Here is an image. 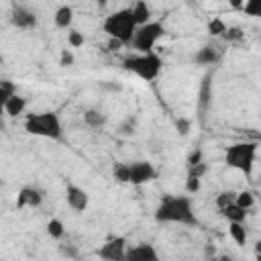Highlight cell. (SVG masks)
<instances>
[{"mask_svg": "<svg viewBox=\"0 0 261 261\" xmlns=\"http://www.w3.org/2000/svg\"><path fill=\"white\" fill-rule=\"evenodd\" d=\"M65 200H67V206L75 212H84L90 204V196L84 188L75 186V184H67L65 186Z\"/></svg>", "mask_w": 261, "mask_h": 261, "instance_id": "cell-9", "label": "cell"}, {"mask_svg": "<svg viewBox=\"0 0 261 261\" xmlns=\"http://www.w3.org/2000/svg\"><path fill=\"white\" fill-rule=\"evenodd\" d=\"M24 130L33 137L49 139V141H61L63 139V124L57 112L43 110V112H31L24 118Z\"/></svg>", "mask_w": 261, "mask_h": 261, "instance_id": "cell-3", "label": "cell"}, {"mask_svg": "<svg viewBox=\"0 0 261 261\" xmlns=\"http://www.w3.org/2000/svg\"><path fill=\"white\" fill-rule=\"evenodd\" d=\"M45 228H47V234H49L51 239H55V241H59V239L65 234V226H63V222H61L59 218H51Z\"/></svg>", "mask_w": 261, "mask_h": 261, "instance_id": "cell-21", "label": "cell"}, {"mask_svg": "<svg viewBox=\"0 0 261 261\" xmlns=\"http://www.w3.org/2000/svg\"><path fill=\"white\" fill-rule=\"evenodd\" d=\"M122 69L145 80V82H153L159 77V73L163 69V59L155 51L153 53H135L122 61Z\"/></svg>", "mask_w": 261, "mask_h": 261, "instance_id": "cell-4", "label": "cell"}, {"mask_svg": "<svg viewBox=\"0 0 261 261\" xmlns=\"http://www.w3.org/2000/svg\"><path fill=\"white\" fill-rule=\"evenodd\" d=\"M255 261H261V253H255Z\"/></svg>", "mask_w": 261, "mask_h": 261, "instance_id": "cell-36", "label": "cell"}, {"mask_svg": "<svg viewBox=\"0 0 261 261\" xmlns=\"http://www.w3.org/2000/svg\"><path fill=\"white\" fill-rule=\"evenodd\" d=\"M2 108H4V112L8 114V116H12V118H16V116H20L24 110H27V98H22V96H12L6 104H2Z\"/></svg>", "mask_w": 261, "mask_h": 261, "instance_id": "cell-15", "label": "cell"}, {"mask_svg": "<svg viewBox=\"0 0 261 261\" xmlns=\"http://www.w3.org/2000/svg\"><path fill=\"white\" fill-rule=\"evenodd\" d=\"M153 216L161 224H186V226L198 224V218L194 212V202L190 196H175V194L163 196L161 202L157 204Z\"/></svg>", "mask_w": 261, "mask_h": 261, "instance_id": "cell-1", "label": "cell"}, {"mask_svg": "<svg viewBox=\"0 0 261 261\" xmlns=\"http://www.w3.org/2000/svg\"><path fill=\"white\" fill-rule=\"evenodd\" d=\"M243 10H245V14H249V16L261 18V0H247L245 6H243Z\"/></svg>", "mask_w": 261, "mask_h": 261, "instance_id": "cell-26", "label": "cell"}, {"mask_svg": "<svg viewBox=\"0 0 261 261\" xmlns=\"http://www.w3.org/2000/svg\"><path fill=\"white\" fill-rule=\"evenodd\" d=\"M41 204H43V194L37 188H31V186L20 188V192L16 196V208L18 210H22V208H39Z\"/></svg>", "mask_w": 261, "mask_h": 261, "instance_id": "cell-12", "label": "cell"}, {"mask_svg": "<svg viewBox=\"0 0 261 261\" xmlns=\"http://www.w3.org/2000/svg\"><path fill=\"white\" fill-rule=\"evenodd\" d=\"M255 253H261V239L255 241Z\"/></svg>", "mask_w": 261, "mask_h": 261, "instance_id": "cell-35", "label": "cell"}, {"mask_svg": "<svg viewBox=\"0 0 261 261\" xmlns=\"http://www.w3.org/2000/svg\"><path fill=\"white\" fill-rule=\"evenodd\" d=\"M245 37V33H243V29L241 27H228L226 29V33L222 35V39L224 41H228V43H232V41H241Z\"/></svg>", "mask_w": 261, "mask_h": 261, "instance_id": "cell-27", "label": "cell"}, {"mask_svg": "<svg viewBox=\"0 0 261 261\" xmlns=\"http://www.w3.org/2000/svg\"><path fill=\"white\" fill-rule=\"evenodd\" d=\"M61 253H63V255H67V257H75V249H73V247H63V249H61Z\"/></svg>", "mask_w": 261, "mask_h": 261, "instance_id": "cell-34", "label": "cell"}, {"mask_svg": "<svg viewBox=\"0 0 261 261\" xmlns=\"http://www.w3.org/2000/svg\"><path fill=\"white\" fill-rule=\"evenodd\" d=\"M53 22H55V27H57V29H69V27H71V22H73V8H71V6H67V4L59 6V8L55 10Z\"/></svg>", "mask_w": 261, "mask_h": 261, "instance_id": "cell-13", "label": "cell"}, {"mask_svg": "<svg viewBox=\"0 0 261 261\" xmlns=\"http://www.w3.org/2000/svg\"><path fill=\"white\" fill-rule=\"evenodd\" d=\"M157 177V169L151 161H135L130 163V184L133 186H145Z\"/></svg>", "mask_w": 261, "mask_h": 261, "instance_id": "cell-8", "label": "cell"}, {"mask_svg": "<svg viewBox=\"0 0 261 261\" xmlns=\"http://www.w3.org/2000/svg\"><path fill=\"white\" fill-rule=\"evenodd\" d=\"M216 59H218V53H216L214 47H210V45H204V47H200V49L194 53V63H196V65H214Z\"/></svg>", "mask_w": 261, "mask_h": 261, "instance_id": "cell-14", "label": "cell"}, {"mask_svg": "<svg viewBox=\"0 0 261 261\" xmlns=\"http://www.w3.org/2000/svg\"><path fill=\"white\" fill-rule=\"evenodd\" d=\"M102 29L112 41H118L120 45H130L139 24L135 20L133 8L128 6V8H120V10H114L112 14H108L102 22Z\"/></svg>", "mask_w": 261, "mask_h": 261, "instance_id": "cell-2", "label": "cell"}, {"mask_svg": "<svg viewBox=\"0 0 261 261\" xmlns=\"http://www.w3.org/2000/svg\"><path fill=\"white\" fill-rule=\"evenodd\" d=\"M67 43H69V47H82L84 43H86V39H84V35L80 33V31H75V29H71L69 33H67Z\"/></svg>", "mask_w": 261, "mask_h": 261, "instance_id": "cell-28", "label": "cell"}, {"mask_svg": "<svg viewBox=\"0 0 261 261\" xmlns=\"http://www.w3.org/2000/svg\"><path fill=\"white\" fill-rule=\"evenodd\" d=\"M255 157H257V143L255 141H241V143L226 147L224 163L228 167L245 173V175H251L253 165H255Z\"/></svg>", "mask_w": 261, "mask_h": 261, "instance_id": "cell-5", "label": "cell"}, {"mask_svg": "<svg viewBox=\"0 0 261 261\" xmlns=\"http://www.w3.org/2000/svg\"><path fill=\"white\" fill-rule=\"evenodd\" d=\"M237 206H241L243 210H251L253 206H255V196L251 194V192H247V190H243V192H239L237 194V202H234Z\"/></svg>", "mask_w": 261, "mask_h": 261, "instance_id": "cell-23", "label": "cell"}, {"mask_svg": "<svg viewBox=\"0 0 261 261\" xmlns=\"http://www.w3.org/2000/svg\"><path fill=\"white\" fill-rule=\"evenodd\" d=\"M237 194H239V192H234V190H224V192H220V194L216 196V206H218V210H224V208H228L230 204H234V202H237Z\"/></svg>", "mask_w": 261, "mask_h": 261, "instance_id": "cell-20", "label": "cell"}, {"mask_svg": "<svg viewBox=\"0 0 261 261\" xmlns=\"http://www.w3.org/2000/svg\"><path fill=\"white\" fill-rule=\"evenodd\" d=\"M130 8H133V14H135V20L139 27L151 22V8L147 6V2H135Z\"/></svg>", "mask_w": 261, "mask_h": 261, "instance_id": "cell-17", "label": "cell"}, {"mask_svg": "<svg viewBox=\"0 0 261 261\" xmlns=\"http://www.w3.org/2000/svg\"><path fill=\"white\" fill-rule=\"evenodd\" d=\"M226 24H224V20L222 18H212L210 22H208V33L212 35V37H222L224 33H226Z\"/></svg>", "mask_w": 261, "mask_h": 261, "instance_id": "cell-25", "label": "cell"}, {"mask_svg": "<svg viewBox=\"0 0 261 261\" xmlns=\"http://www.w3.org/2000/svg\"><path fill=\"white\" fill-rule=\"evenodd\" d=\"M220 214L228 220V222H245V218H247V210H243L241 206H237V204H230L228 208H224V210H220Z\"/></svg>", "mask_w": 261, "mask_h": 261, "instance_id": "cell-19", "label": "cell"}, {"mask_svg": "<svg viewBox=\"0 0 261 261\" xmlns=\"http://www.w3.org/2000/svg\"><path fill=\"white\" fill-rule=\"evenodd\" d=\"M112 173L114 179H118L120 184H130V163H116Z\"/></svg>", "mask_w": 261, "mask_h": 261, "instance_id": "cell-22", "label": "cell"}, {"mask_svg": "<svg viewBox=\"0 0 261 261\" xmlns=\"http://www.w3.org/2000/svg\"><path fill=\"white\" fill-rule=\"evenodd\" d=\"M12 96H16V88H14V84L8 82V80H2V82H0V102L6 104Z\"/></svg>", "mask_w": 261, "mask_h": 261, "instance_id": "cell-24", "label": "cell"}, {"mask_svg": "<svg viewBox=\"0 0 261 261\" xmlns=\"http://www.w3.org/2000/svg\"><path fill=\"white\" fill-rule=\"evenodd\" d=\"M10 22L16 27V29H35L37 27V14L35 10L27 8V6H14L12 8V14H10Z\"/></svg>", "mask_w": 261, "mask_h": 261, "instance_id": "cell-11", "label": "cell"}, {"mask_svg": "<svg viewBox=\"0 0 261 261\" xmlns=\"http://www.w3.org/2000/svg\"><path fill=\"white\" fill-rule=\"evenodd\" d=\"M206 163H198V165H192V167H188V175H192V177H200L202 179V175L206 173Z\"/></svg>", "mask_w": 261, "mask_h": 261, "instance_id": "cell-31", "label": "cell"}, {"mask_svg": "<svg viewBox=\"0 0 261 261\" xmlns=\"http://www.w3.org/2000/svg\"><path fill=\"white\" fill-rule=\"evenodd\" d=\"M200 186H202V179L200 177H192V175L186 177V192L188 194H198L200 192Z\"/></svg>", "mask_w": 261, "mask_h": 261, "instance_id": "cell-29", "label": "cell"}, {"mask_svg": "<svg viewBox=\"0 0 261 261\" xmlns=\"http://www.w3.org/2000/svg\"><path fill=\"white\" fill-rule=\"evenodd\" d=\"M228 234H230V239L239 247H245L247 245V228H245V224H241V222H228Z\"/></svg>", "mask_w": 261, "mask_h": 261, "instance_id": "cell-18", "label": "cell"}, {"mask_svg": "<svg viewBox=\"0 0 261 261\" xmlns=\"http://www.w3.org/2000/svg\"><path fill=\"white\" fill-rule=\"evenodd\" d=\"M59 65H63V67L73 65V55H71L69 49H63V51H61V55H59Z\"/></svg>", "mask_w": 261, "mask_h": 261, "instance_id": "cell-32", "label": "cell"}, {"mask_svg": "<svg viewBox=\"0 0 261 261\" xmlns=\"http://www.w3.org/2000/svg\"><path fill=\"white\" fill-rule=\"evenodd\" d=\"M106 120H108V116H106L102 110H98V108H88V110L84 112V122H86L90 128H102V126L106 124Z\"/></svg>", "mask_w": 261, "mask_h": 261, "instance_id": "cell-16", "label": "cell"}, {"mask_svg": "<svg viewBox=\"0 0 261 261\" xmlns=\"http://www.w3.org/2000/svg\"><path fill=\"white\" fill-rule=\"evenodd\" d=\"M163 33H165L163 24L157 22V20H151V22H147V24H143V27L137 29L130 47L137 53H153L155 51V45L159 43V39L163 37Z\"/></svg>", "mask_w": 261, "mask_h": 261, "instance_id": "cell-6", "label": "cell"}, {"mask_svg": "<svg viewBox=\"0 0 261 261\" xmlns=\"http://www.w3.org/2000/svg\"><path fill=\"white\" fill-rule=\"evenodd\" d=\"M175 128H177V133H179L181 137H186V135H190V130H192V122H190L188 118H177V120H175Z\"/></svg>", "mask_w": 261, "mask_h": 261, "instance_id": "cell-30", "label": "cell"}, {"mask_svg": "<svg viewBox=\"0 0 261 261\" xmlns=\"http://www.w3.org/2000/svg\"><path fill=\"white\" fill-rule=\"evenodd\" d=\"M198 163H202V149H194V151L188 155V167L198 165Z\"/></svg>", "mask_w": 261, "mask_h": 261, "instance_id": "cell-33", "label": "cell"}, {"mask_svg": "<svg viewBox=\"0 0 261 261\" xmlns=\"http://www.w3.org/2000/svg\"><path fill=\"white\" fill-rule=\"evenodd\" d=\"M126 261H161L157 249L151 243H139L128 247L126 251Z\"/></svg>", "mask_w": 261, "mask_h": 261, "instance_id": "cell-10", "label": "cell"}, {"mask_svg": "<svg viewBox=\"0 0 261 261\" xmlns=\"http://www.w3.org/2000/svg\"><path fill=\"white\" fill-rule=\"evenodd\" d=\"M126 251H128L126 239L124 237H114V239H108L98 249V257L102 261H126Z\"/></svg>", "mask_w": 261, "mask_h": 261, "instance_id": "cell-7", "label": "cell"}]
</instances>
